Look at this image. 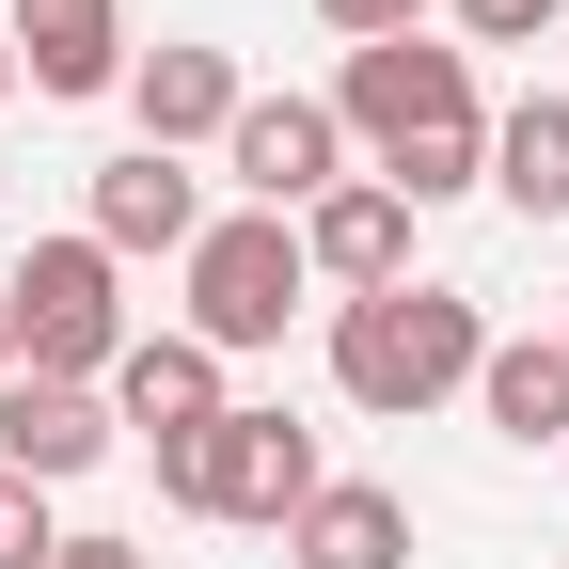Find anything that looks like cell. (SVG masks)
<instances>
[{"label": "cell", "mask_w": 569, "mask_h": 569, "mask_svg": "<svg viewBox=\"0 0 569 569\" xmlns=\"http://www.w3.org/2000/svg\"><path fill=\"white\" fill-rule=\"evenodd\" d=\"M111 443H127V427H111V396H96V380H0V475L63 490V475H96Z\"/></svg>", "instance_id": "cell-10"}, {"label": "cell", "mask_w": 569, "mask_h": 569, "mask_svg": "<svg viewBox=\"0 0 569 569\" xmlns=\"http://www.w3.org/2000/svg\"><path fill=\"white\" fill-rule=\"evenodd\" d=\"M238 96H253V80H238L222 48H142V63H127V111H142V142H159V159L222 142V127H238Z\"/></svg>", "instance_id": "cell-12"}, {"label": "cell", "mask_w": 569, "mask_h": 569, "mask_svg": "<svg viewBox=\"0 0 569 569\" xmlns=\"http://www.w3.org/2000/svg\"><path fill=\"white\" fill-rule=\"evenodd\" d=\"M332 127L380 159V190L411 206H459V190H490V96H475V48H427V32H396V48H348L332 63Z\"/></svg>", "instance_id": "cell-1"}, {"label": "cell", "mask_w": 569, "mask_h": 569, "mask_svg": "<svg viewBox=\"0 0 569 569\" xmlns=\"http://www.w3.org/2000/svg\"><path fill=\"white\" fill-rule=\"evenodd\" d=\"M443 17H459V32H475V48H538V32H553V17H569V0H443Z\"/></svg>", "instance_id": "cell-17"}, {"label": "cell", "mask_w": 569, "mask_h": 569, "mask_svg": "<svg viewBox=\"0 0 569 569\" xmlns=\"http://www.w3.org/2000/svg\"><path fill=\"white\" fill-rule=\"evenodd\" d=\"M490 190H507V222H569V96L490 111Z\"/></svg>", "instance_id": "cell-15"}, {"label": "cell", "mask_w": 569, "mask_h": 569, "mask_svg": "<svg viewBox=\"0 0 569 569\" xmlns=\"http://www.w3.org/2000/svg\"><path fill=\"white\" fill-rule=\"evenodd\" d=\"M0 32H17V80L32 96H127V0H0Z\"/></svg>", "instance_id": "cell-8"}, {"label": "cell", "mask_w": 569, "mask_h": 569, "mask_svg": "<svg viewBox=\"0 0 569 569\" xmlns=\"http://www.w3.org/2000/svg\"><path fill=\"white\" fill-rule=\"evenodd\" d=\"M222 411H238V380H222V348H206V332H127V365H111V427H127L142 459L206 443Z\"/></svg>", "instance_id": "cell-7"}, {"label": "cell", "mask_w": 569, "mask_h": 569, "mask_svg": "<svg viewBox=\"0 0 569 569\" xmlns=\"http://www.w3.org/2000/svg\"><path fill=\"white\" fill-rule=\"evenodd\" d=\"M317 490H332L317 427H301V411H253V396L206 427V443H174V459H159V507H190V522H269V538H284Z\"/></svg>", "instance_id": "cell-3"}, {"label": "cell", "mask_w": 569, "mask_h": 569, "mask_svg": "<svg viewBox=\"0 0 569 569\" xmlns=\"http://www.w3.org/2000/svg\"><path fill=\"white\" fill-rule=\"evenodd\" d=\"M80 238H96L111 269H127V253H174V269H190V238H206V174L159 159V142H127V159L96 174V222H80Z\"/></svg>", "instance_id": "cell-9"}, {"label": "cell", "mask_w": 569, "mask_h": 569, "mask_svg": "<svg viewBox=\"0 0 569 569\" xmlns=\"http://www.w3.org/2000/svg\"><path fill=\"white\" fill-rule=\"evenodd\" d=\"M301 253H317V284L380 301V284H411V206H396L380 174H348V190H317V206H301Z\"/></svg>", "instance_id": "cell-11"}, {"label": "cell", "mask_w": 569, "mask_h": 569, "mask_svg": "<svg viewBox=\"0 0 569 569\" xmlns=\"http://www.w3.org/2000/svg\"><path fill=\"white\" fill-rule=\"evenodd\" d=\"M222 174H238V206H269V222H301L317 190H348V127H332V96H238Z\"/></svg>", "instance_id": "cell-6"}, {"label": "cell", "mask_w": 569, "mask_h": 569, "mask_svg": "<svg viewBox=\"0 0 569 569\" xmlns=\"http://www.w3.org/2000/svg\"><path fill=\"white\" fill-rule=\"evenodd\" d=\"M317 301V253H301V222H269V206H238V222H206L190 238V317L174 332H206L238 365V348H284V317Z\"/></svg>", "instance_id": "cell-5"}, {"label": "cell", "mask_w": 569, "mask_h": 569, "mask_svg": "<svg viewBox=\"0 0 569 569\" xmlns=\"http://www.w3.org/2000/svg\"><path fill=\"white\" fill-rule=\"evenodd\" d=\"M553 332H569V317H553Z\"/></svg>", "instance_id": "cell-22"}, {"label": "cell", "mask_w": 569, "mask_h": 569, "mask_svg": "<svg viewBox=\"0 0 569 569\" xmlns=\"http://www.w3.org/2000/svg\"><path fill=\"white\" fill-rule=\"evenodd\" d=\"M317 17H332L348 48H396V32H427V0H317Z\"/></svg>", "instance_id": "cell-18"}, {"label": "cell", "mask_w": 569, "mask_h": 569, "mask_svg": "<svg viewBox=\"0 0 569 569\" xmlns=\"http://www.w3.org/2000/svg\"><path fill=\"white\" fill-rule=\"evenodd\" d=\"M48 569H159V553H142V538H63Z\"/></svg>", "instance_id": "cell-19"}, {"label": "cell", "mask_w": 569, "mask_h": 569, "mask_svg": "<svg viewBox=\"0 0 569 569\" xmlns=\"http://www.w3.org/2000/svg\"><path fill=\"white\" fill-rule=\"evenodd\" d=\"M475 365H490V317L459 301V284H427V269L380 284V301H332V396H348V411H380V427L475 396Z\"/></svg>", "instance_id": "cell-2"}, {"label": "cell", "mask_w": 569, "mask_h": 569, "mask_svg": "<svg viewBox=\"0 0 569 569\" xmlns=\"http://www.w3.org/2000/svg\"><path fill=\"white\" fill-rule=\"evenodd\" d=\"M0 96H17V32H0Z\"/></svg>", "instance_id": "cell-21"}, {"label": "cell", "mask_w": 569, "mask_h": 569, "mask_svg": "<svg viewBox=\"0 0 569 569\" xmlns=\"http://www.w3.org/2000/svg\"><path fill=\"white\" fill-rule=\"evenodd\" d=\"M63 553V522H48V490L32 475H0V569H48Z\"/></svg>", "instance_id": "cell-16"}, {"label": "cell", "mask_w": 569, "mask_h": 569, "mask_svg": "<svg viewBox=\"0 0 569 569\" xmlns=\"http://www.w3.org/2000/svg\"><path fill=\"white\" fill-rule=\"evenodd\" d=\"M0 380H17V301H0Z\"/></svg>", "instance_id": "cell-20"}, {"label": "cell", "mask_w": 569, "mask_h": 569, "mask_svg": "<svg viewBox=\"0 0 569 569\" xmlns=\"http://www.w3.org/2000/svg\"><path fill=\"white\" fill-rule=\"evenodd\" d=\"M475 411H490V443H553L569 459V332H490V365H475Z\"/></svg>", "instance_id": "cell-13"}, {"label": "cell", "mask_w": 569, "mask_h": 569, "mask_svg": "<svg viewBox=\"0 0 569 569\" xmlns=\"http://www.w3.org/2000/svg\"><path fill=\"white\" fill-rule=\"evenodd\" d=\"M284 569H411V490L380 475H332L301 522H284Z\"/></svg>", "instance_id": "cell-14"}, {"label": "cell", "mask_w": 569, "mask_h": 569, "mask_svg": "<svg viewBox=\"0 0 569 569\" xmlns=\"http://www.w3.org/2000/svg\"><path fill=\"white\" fill-rule=\"evenodd\" d=\"M0 301H17V380H96L127 365V269L96 238H32L17 269H0Z\"/></svg>", "instance_id": "cell-4"}]
</instances>
